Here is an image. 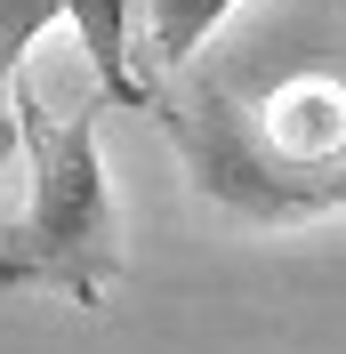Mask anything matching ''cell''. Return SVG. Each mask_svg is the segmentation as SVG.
<instances>
[{
    "label": "cell",
    "instance_id": "7a4b0ae2",
    "mask_svg": "<svg viewBox=\"0 0 346 354\" xmlns=\"http://www.w3.org/2000/svg\"><path fill=\"white\" fill-rule=\"evenodd\" d=\"M145 8V0H73L65 24L81 32V57L89 73H97V97L105 105H145V81H137L129 65V17Z\"/></svg>",
    "mask_w": 346,
    "mask_h": 354
},
{
    "label": "cell",
    "instance_id": "6da1fadb",
    "mask_svg": "<svg viewBox=\"0 0 346 354\" xmlns=\"http://www.w3.org/2000/svg\"><path fill=\"white\" fill-rule=\"evenodd\" d=\"M17 137L33 161L24 209L0 225V290H48L65 306L97 314L121 282V209L97 153V113L48 121L41 97L17 88Z\"/></svg>",
    "mask_w": 346,
    "mask_h": 354
},
{
    "label": "cell",
    "instance_id": "3957f363",
    "mask_svg": "<svg viewBox=\"0 0 346 354\" xmlns=\"http://www.w3.org/2000/svg\"><path fill=\"white\" fill-rule=\"evenodd\" d=\"M234 8H242V0H145V57L177 73Z\"/></svg>",
    "mask_w": 346,
    "mask_h": 354
},
{
    "label": "cell",
    "instance_id": "277c9868",
    "mask_svg": "<svg viewBox=\"0 0 346 354\" xmlns=\"http://www.w3.org/2000/svg\"><path fill=\"white\" fill-rule=\"evenodd\" d=\"M65 8L73 0H0V113L17 105V65L33 57V41H41Z\"/></svg>",
    "mask_w": 346,
    "mask_h": 354
}]
</instances>
